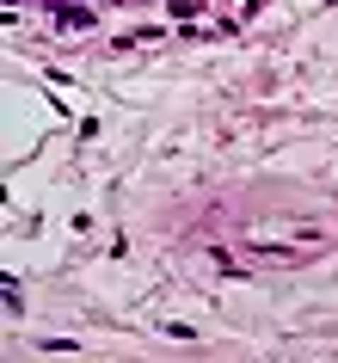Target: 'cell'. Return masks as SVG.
Segmentation results:
<instances>
[{"instance_id":"2","label":"cell","mask_w":338,"mask_h":363,"mask_svg":"<svg viewBox=\"0 0 338 363\" xmlns=\"http://www.w3.org/2000/svg\"><path fill=\"white\" fill-rule=\"evenodd\" d=\"M56 25L80 31V25H93V6H74V0H56Z\"/></svg>"},{"instance_id":"1","label":"cell","mask_w":338,"mask_h":363,"mask_svg":"<svg viewBox=\"0 0 338 363\" xmlns=\"http://www.w3.org/2000/svg\"><path fill=\"white\" fill-rule=\"evenodd\" d=\"M320 247H326V234H320V228H301V234H246V252H259V259H283V265L314 259Z\"/></svg>"}]
</instances>
